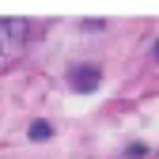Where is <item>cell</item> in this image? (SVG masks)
<instances>
[{"mask_svg":"<svg viewBox=\"0 0 159 159\" xmlns=\"http://www.w3.org/2000/svg\"><path fill=\"white\" fill-rule=\"evenodd\" d=\"M155 61H159V42H155Z\"/></svg>","mask_w":159,"mask_h":159,"instance_id":"4","label":"cell"},{"mask_svg":"<svg viewBox=\"0 0 159 159\" xmlns=\"http://www.w3.org/2000/svg\"><path fill=\"white\" fill-rule=\"evenodd\" d=\"M72 84H76V91H91L98 84V68L95 65H76L72 68Z\"/></svg>","mask_w":159,"mask_h":159,"instance_id":"2","label":"cell"},{"mask_svg":"<svg viewBox=\"0 0 159 159\" xmlns=\"http://www.w3.org/2000/svg\"><path fill=\"white\" fill-rule=\"evenodd\" d=\"M30 38V23L27 19H0V61H11V57L23 53Z\"/></svg>","mask_w":159,"mask_h":159,"instance_id":"1","label":"cell"},{"mask_svg":"<svg viewBox=\"0 0 159 159\" xmlns=\"http://www.w3.org/2000/svg\"><path fill=\"white\" fill-rule=\"evenodd\" d=\"M49 133H53V129H49L46 121H34V125L27 129V136H30V140H49Z\"/></svg>","mask_w":159,"mask_h":159,"instance_id":"3","label":"cell"}]
</instances>
